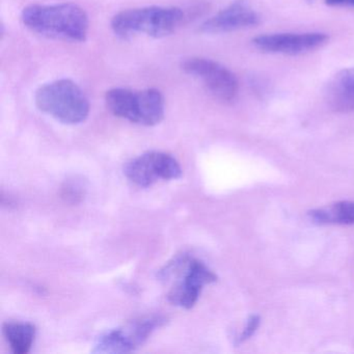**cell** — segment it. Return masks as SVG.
<instances>
[{
  "mask_svg": "<svg viewBox=\"0 0 354 354\" xmlns=\"http://www.w3.org/2000/svg\"><path fill=\"white\" fill-rule=\"evenodd\" d=\"M313 223L318 225H354V202L342 201L308 212Z\"/></svg>",
  "mask_w": 354,
  "mask_h": 354,
  "instance_id": "12",
  "label": "cell"
},
{
  "mask_svg": "<svg viewBox=\"0 0 354 354\" xmlns=\"http://www.w3.org/2000/svg\"><path fill=\"white\" fill-rule=\"evenodd\" d=\"M330 7H354V0H324Z\"/></svg>",
  "mask_w": 354,
  "mask_h": 354,
  "instance_id": "16",
  "label": "cell"
},
{
  "mask_svg": "<svg viewBox=\"0 0 354 354\" xmlns=\"http://www.w3.org/2000/svg\"><path fill=\"white\" fill-rule=\"evenodd\" d=\"M3 333L14 353L26 354L34 344L36 327L30 323H6L3 325Z\"/></svg>",
  "mask_w": 354,
  "mask_h": 354,
  "instance_id": "13",
  "label": "cell"
},
{
  "mask_svg": "<svg viewBox=\"0 0 354 354\" xmlns=\"http://www.w3.org/2000/svg\"><path fill=\"white\" fill-rule=\"evenodd\" d=\"M35 101L41 111L67 125L82 123L90 115L88 98L70 80H59L41 86Z\"/></svg>",
  "mask_w": 354,
  "mask_h": 354,
  "instance_id": "3",
  "label": "cell"
},
{
  "mask_svg": "<svg viewBox=\"0 0 354 354\" xmlns=\"http://www.w3.org/2000/svg\"><path fill=\"white\" fill-rule=\"evenodd\" d=\"M260 24V17L246 0H236L229 7L206 20L201 30L206 34H225L254 28Z\"/></svg>",
  "mask_w": 354,
  "mask_h": 354,
  "instance_id": "10",
  "label": "cell"
},
{
  "mask_svg": "<svg viewBox=\"0 0 354 354\" xmlns=\"http://www.w3.org/2000/svg\"><path fill=\"white\" fill-rule=\"evenodd\" d=\"M185 73L198 78L219 100L233 101L238 94L237 78L227 68L212 59L192 57L182 63Z\"/></svg>",
  "mask_w": 354,
  "mask_h": 354,
  "instance_id": "8",
  "label": "cell"
},
{
  "mask_svg": "<svg viewBox=\"0 0 354 354\" xmlns=\"http://www.w3.org/2000/svg\"><path fill=\"white\" fill-rule=\"evenodd\" d=\"M260 316H258V315H252V316H250V318H248V322H246L243 331H242L240 337H238V344L243 343V342L250 339V337L254 335L259 326H260Z\"/></svg>",
  "mask_w": 354,
  "mask_h": 354,
  "instance_id": "15",
  "label": "cell"
},
{
  "mask_svg": "<svg viewBox=\"0 0 354 354\" xmlns=\"http://www.w3.org/2000/svg\"><path fill=\"white\" fill-rule=\"evenodd\" d=\"M181 165L167 153H145L131 159L124 167V175L140 187H150L158 180H176L182 177Z\"/></svg>",
  "mask_w": 354,
  "mask_h": 354,
  "instance_id": "6",
  "label": "cell"
},
{
  "mask_svg": "<svg viewBox=\"0 0 354 354\" xmlns=\"http://www.w3.org/2000/svg\"><path fill=\"white\" fill-rule=\"evenodd\" d=\"M173 275L177 277V281L167 294V299L174 306L187 310L196 304L204 286L217 281L216 275L204 263L187 254L174 259L158 273L161 281H167Z\"/></svg>",
  "mask_w": 354,
  "mask_h": 354,
  "instance_id": "4",
  "label": "cell"
},
{
  "mask_svg": "<svg viewBox=\"0 0 354 354\" xmlns=\"http://www.w3.org/2000/svg\"><path fill=\"white\" fill-rule=\"evenodd\" d=\"M328 39V36L322 32L271 34L257 37L252 43L262 53L299 55L321 48L326 44Z\"/></svg>",
  "mask_w": 354,
  "mask_h": 354,
  "instance_id": "9",
  "label": "cell"
},
{
  "mask_svg": "<svg viewBox=\"0 0 354 354\" xmlns=\"http://www.w3.org/2000/svg\"><path fill=\"white\" fill-rule=\"evenodd\" d=\"M167 322L161 316L132 321L122 328L113 329L99 337L95 344V353H128L140 347L153 331Z\"/></svg>",
  "mask_w": 354,
  "mask_h": 354,
  "instance_id": "7",
  "label": "cell"
},
{
  "mask_svg": "<svg viewBox=\"0 0 354 354\" xmlns=\"http://www.w3.org/2000/svg\"><path fill=\"white\" fill-rule=\"evenodd\" d=\"M21 19L36 34L71 42H84L90 24L84 9L70 3L28 6L22 11Z\"/></svg>",
  "mask_w": 354,
  "mask_h": 354,
  "instance_id": "1",
  "label": "cell"
},
{
  "mask_svg": "<svg viewBox=\"0 0 354 354\" xmlns=\"http://www.w3.org/2000/svg\"><path fill=\"white\" fill-rule=\"evenodd\" d=\"M184 19L179 8L147 7L120 12L111 20V28L120 38L136 34L163 38L173 34Z\"/></svg>",
  "mask_w": 354,
  "mask_h": 354,
  "instance_id": "2",
  "label": "cell"
},
{
  "mask_svg": "<svg viewBox=\"0 0 354 354\" xmlns=\"http://www.w3.org/2000/svg\"><path fill=\"white\" fill-rule=\"evenodd\" d=\"M86 184L82 179L74 177L67 180L62 187V198L70 204H78L86 196Z\"/></svg>",
  "mask_w": 354,
  "mask_h": 354,
  "instance_id": "14",
  "label": "cell"
},
{
  "mask_svg": "<svg viewBox=\"0 0 354 354\" xmlns=\"http://www.w3.org/2000/svg\"><path fill=\"white\" fill-rule=\"evenodd\" d=\"M107 109L115 117L142 126H155L165 118V97L156 88H113L105 95Z\"/></svg>",
  "mask_w": 354,
  "mask_h": 354,
  "instance_id": "5",
  "label": "cell"
},
{
  "mask_svg": "<svg viewBox=\"0 0 354 354\" xmlns=\"http://www.w3.org/2000/svg\"><path fill=\"white\" fill-rule=\"evenodd\" d=\"M324 97L327 105L335 113H354V68L333 75L325 86Z\"/></svg>",
  "mask_w": 354,
  "mask_h": 354,
  "instance_id": "11",
  "label": "cell"
}]
</instances>
